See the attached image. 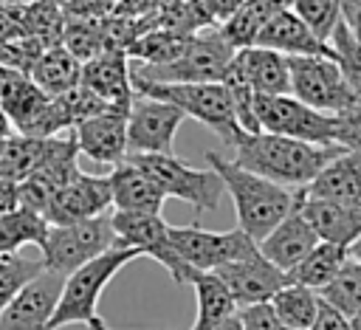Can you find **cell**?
<instances>
[{
  "label": "cell",
  "instance_id": "obj_44",
  "mask_svg": "<svg viewBox=\"0 0 361 330\" xmlns=\"http://www.w3.org/2000/svg\"><path fill=\"white\" fill-rule=\"evenodd\" d=\"M245 3L257 6V8H259L265 17H271V14L282 11V8H290V0H245Z\"/></svg>",
  "mask_w": 361,
  "mask_h": 330
},
{
  "label": "cell",
  "instance_id": "obj_45",
  "mask_svg": "<svg viewBox=\"0 0 361 330\" xmlns=\"http://www.w3.org/2000/svg\"><path fill=\"white\" fill-rule=\"evenodd\" d=\"M338 11H341V20L350 23L361 11V0H338Z\"/></svg>",
  "mask_w": 361,
  "mask_h": 330
},
{
  "label": "cell",
  "instance_id": "obj_2",
  "mask_svg": "<svg viewBox=\"0 0 361 330\" xmlns=\"http://www.w3.org/2000/svg\"><path fill=\"white\" fill-rule=\"evenodd\" d=\"M206 158L234 203L237 228L248 234L254 243H259L288 212H293L299 200V189H285L279 183H271L237 166L231 158H223L220 152H206Z\"/></svg>",
  "mask_w": 361,
  "mask_h": 330
},
{
  "label": "cell",
  "instance_id": "obj_50",
  "mask_svg": "<svg viewBox=\"0 0 361 330\" xmlns=\"http://www.w3.org/2000/svg\"><path fill=\"white\" fill-rule=\"evenodd\" d=\"M87 327H93V330H110V327H107V324H104L99 316H96V319H90V322H87Z\"/></svg>",
  "mask_w": 361,
  "mask_h": 330
},
{
  "label": "cell",
  "instance_id": "obj_30",
  "mask_svg": "<svg viewBox=\"0 0 361 330\" xmlns=\"http://www.w3.org/2000/svg\"><path fill=\"white\" fill-rule=\"evenodd\" d=\"M48 234V220L34 209H14L0 214V254H17L23 245H42Z\"/></svg>",
  "mask_w": 361,
  "mask_h": 330
},
{
  "label": "cell",
  "instance_id": "obj_46",
  "mask_svg": "<svg viewBox=\"0 0 361 330\" xmlns=\"http://www.w3.org/2000/svg\"><path fill=\"white\" fill-rule=\"evenodd\" d=\"M347 257H350L353 262H358V265H361V237H355V240L347 245Z\"/></svg>",
  "mask_w": 361,
  "mask_h": 330
},
{
  "label": "cell",
  "instance_id": "obj_15",
  "mask_svg": "<svg viewBox=\"0 0 361 330\" xmlns=\"http://www.w3.org/2000/svg\"><path fill=\"white\" fill-rule=\"evenodd\" d=\"M217 279L228 288L231 299L237 307H245V305H257V302H268L282 285H288V274L279 271L276 265H271L259 248H254L251 254L234 259V262H226L220 268H214Z\"/></svg>",
  "mask_w": 361,
  "mask_h": 330
},
{
  "label": "cell",
  "instance_id": "obj_14",
  "mask_svg": "<svg viewBox=\"0 0 361 330\" xmlns=\"http://www.w3.org/2000/svg\"><path fill=\"white\" fill-rule=\"evenodd\" d=\"M110 181L107 175H87V172H76V178H71L42 209V217L48 220V226H65V223H79V220H90L99 214H107L110 209Z\"/></svg>",
  "mask_w": 361,
  "mask_h": 330
},
{
  "label": "cell",
  "instance_id": "obj_34",
  "mask_svg": "<svg viewBox=\"0 0 361 330\" xmlns=\"http://www.w3.org/2000/svg\"><path fill=\"white\" fill-rule=\"evenodd\" d=\"M327 45L333 51V62L338 65V71L347 79L355 99L361 102V45L355 42V37H353V31L347 28L344 20H338L333 25V31L327 37Z\"/></svg>",
  "mask_w": 361,
  "mask_h": 330
},
{
  "label": "cell",
  "instance_id": "obj_54",
  "mask_svg": "<svg viewBox=\"0 0 361 330\" xmlns=\"http://www.w3.org/2000/svg\"><path fill=\"white\" fill-rule=\"evenodd\" d=\"M90 330H93V327H90Z\"/></svg>",
  "mask_w": 361,
  "mask_h": 330
},
{
  "label": "cell",
  "instance_id": "obj_10",
  "mask_svg": "<svg viewBox=\"0 0 361 330\" xmlns=\"http://www.w3.org/2000/svg\"><path fill=\"white\" fill-rule=\"evenodd\" d=\"M169 245L195 271H214L226 262H234L257 248V243L240 228L231 231H209L197 223L192 226H169Z\"/></svg>",
  "mask_w": 361,
  "mask_h": 330
},
{
  "label": "cell",
  "instance_id": "obj_51",
  "mask_svg": "<svg viewBox=\"0 0 361 330\" xmlns=\"http://www.w3.org/2000/svg\"><path fill=\"white\" fill-rule=\"evenodd\" d=\"M350 327H353V330H361V310H358L355 316H350Z\"/></svg>",
  "mask_w": 361,
  "mask_h": 330
},
{
  "label": "cell",
  "instance_id": "obj_23",
  "mask_svg": "<svg viewBox=\"0 0 361 330\" xmlns=\"http://www.w3.org/2000/svg\"><path fill=\"white\" fill-rule=\"evenodd\" d=\"M305 197H322V200H355L361 197V152L341 149L336 152L316 178L299 189Z\"/></svg>",
  "mask_w": 361,
  "mask_h": 330
},
{
  "label": "cell",
  "instance_id": "obj_48",
  "mask_svg": "<svg viewBox=\"0 0 361 330\" xmlns=\"http://www.w3.org/2000/svg\"><path fill=\"white\" fill-rule=\"evenodd\" d=\"M214 330H243V327H240V322H237V313H234V316H228L226 322H220Z\"/></svg>",
  "mask_w": 361,
  "mask_h": 330
},
{
  "label": "cell",
  "instance_id": "obj_28",
  "mask_svg": "<svg viewBox=\"0 0 361 330\" xmlns=\"http://www.w3.org/2000/svg\"><path fill=\"white\" fill-rule=\"evenodd\" d=\"M51 96H45L25 73H17L3 90H0V107L8 116L14 133H25L31 127V121L42 113V107L48 104Z\"/></svg>",
  "mask_w": 361,
  "mask_h": 330
},
{
  "label": "cell",
  "instance_id": "obj_24",
  "mask_svg": "<svg viewBox=\"0 0 361 330\" xmlns=\"http://www.w3.org/2000/svg\"><path fill=\"white\" fill-rule=\"evenodd\" d=\"M234 59L257 96L290 93V71H288L285 54H276L262 45H248V48L234 51Z\"/></svg>",
  "mask_w": 361,
  "mask_h": 330
},
{
  "label": "cell",
  "instance_id": "obj_22",
  "mask_svg": "<svg viewBox=\"0 0 361 330\" xmlns=\"http://www.w3.org/2000/svg\"><path fill=\"white\" fill-rule=\"evenodd\" d=\"M110 181V203L116 212H147V214H161L164 209V192L127 158L113 166L107 175Z\"/></svg>",
  "mask_w": 361,
  "mask_h": 330
},
{
  "label": "cell",
  "instance_id": "obj_8",
  "mask_svg": "<svg viewBox=\"0 0 361 330\" xmlns=\"http://www.w3.org/2000/svg\"><path fill=\"white\" fill-rule=\"evenodd\" d=\"M254 121L262 133L288 135L307 144H336V118L330 113H319L290 93L279 96H257L254 93Z\"/></svg>",
  "mask_w": 361,
  "mask_h": 330
},
{
  "label": "cell",
  "instance_id": "obj_13",
  "mask_svg": "<svg viewBox=\"0 0 361 330\" xmlns=\"http://www.w3.org/2000/svg\"><path fill=\"white\" fill-rule=\"evenodd\" d=\"M76 158H79V149H76L73 135H54L45 161H42L28 178H23V181L17 183L20 206L34 209V212L42 214V209L48 206V200H51L71 178H76V172H79Z\"/></svg>",
  "mask_w": 361,
  "mask_h": 330
},
{
  "label": "cell",
  "instance_id": "obj_35",
  "mask_svg": "<svg viewBox=\"0 0 361 330\" xmlns=\"http://www.w3.org/2000/svg\"><path fill=\"white\" fill-rule=\"evenodd\" d=\"M59 45L76 56L79 62L93 59L96 54L104 51V39H102V20H87V17H68L65 14V28H62V39Z\"/></svg>",
  "mask_w": 361,
  "mask_h": 330
},
{
  "label": "cell",
  "instance_id": "obj_7",
  "mask_svg": "<svg viewBox=\"0 0 361 330\" xmlns=\"http://www.w3.org/2000/svg\"><path fill=\"white\" fill-rule=\"evenodd\" d=\"M231 56H234V48L223 39L217 25H206L189 34L186 48L175 62L161 68L135 65L133 76L147 82H220Z\"/></svg>",
  "mask_w": 361,
  "mask_h": 330
},
{
  "label": "cell",
  "instance_id": "obj_11",
  "mask_svg": "<svg viewBox=\"0 0 361 330\" xmlns=\"http://www.w3.org/2000/svg\"><path fill=\"white\" fill-rule=\"evenodd\" d=\"M183 118L169 102L133 96L127 107V155H172Z\"/></svg>",
  "mask_w": 361,
  "mask_h": 330
},
{
  "label": "cell",
  "instance_id": "obj_29",
  "mask_svg": "<svg viewBox=\"0 0 361 330\" xmlns=\"http://www.w3.org/2000/svg\"><path fill=\"white\" fill-rule=\"evenodd\" d=\"M54 138V135H51ZM51 138H34V135H20V133H11L3 152H0V178H8V181H23L28 178L48 155V147H51Z\"/></svg>",
  "mask_w": 361,
  "mask_h": 330
},
{
  "label": "cell",
  "instance_id": "obj_33",
  "mask_svg": "<svg viewBox=\"0 0 361 330\" xmlns=\"http://www.w3.org/2000/svg\"><path fill=\"white\" fill-rule=\"evenodd\" d=\"M319 299L344 313L347 319L361 310V265L350 257L341 262V268L333 274V279L319 291Z\"/></svg>",
  "mask_w": 361,
  "mask_h": 330
},
{
  "label": "cell",
  "instance_id": "obj_17",
  "mask_svg": "<svg viewBox=\"0 0 361 330\" xmlns=\"http://www.w3.org/2000/svg\"><path fill=\"white\" fill-rule=\"evenodd\" d=\"M62 279L65 276L42 268V274H37L28 285H23V291L3 307L0 330H45L56 307Z\"/></svg>",
  "mask_w": 361,
  "mask_h": 330
},
{
  "label": "cell",
  "instance_id": "obj_49",
  "mask_svg": "<svg viewBox=\"0 0 361 330\" xmlns=\"http://www.w3.org/2000/svg\"><path fill=\"white\" fill-rule=\"evenodd\" d=\"M14 133V127H11V121H8V116L3 113V107H0V135H11Z\"/></svg>",
  "mask_w": 361,
  "mask_h": 330
},
{
  "label": "cell",
  "instance_id": "obj_21",
  "mask_svg": "<svg viewBox=\"0 0 361 330\" xmlns=\"http://www.w3.org/2000/svg\"><path fill=\"white\" fill-rule=\"evenodd\" d=\"M316 243H319V237H316V231L310 228V223L302 217L299 200H296L293 212H288V214L257 243V248H259V254H262L271 265H276L279 271L288 274Z\"/></svg>",
  "mask_w": 361,
  "mask_h": 330
},
{
  "label": "cell",
  "instance_id": "obj_12",
  "mask_svg": "<svg viewBox=\"0 0 361 330\" xmlns=\"http://www.w3.org/2000/svg\"><path fill=\"white\" fill-rule=\"evenodd\" d=\"M110 226L116 231V245L135 248L141 257H152L161 262L169 276L178 285H186L192 268L178 259V254L169 245V223L161 214H147V212H113Z\"/></svg>",
  "mask_w": 361,
  "mask_h": 330
},
{
  "label": "cell",
  "instance_id": "obj_16",
  "mask_svg": "<svg viewBox=\"0 0 361 330\" xmlns=\"http://www.w3.org/2000/svg\"><path fill=\"white\" fill-rule=\"evenodd\" d=\"M76 149L96 164H121L127 155V107H110L82 118L71 130Z\"/></svg>",
  "mask_w": 361,
  "mask_h": 330
},
{
  "label": "cell",
  "instance_id": "obj_41",
  "mask_svg": "<svg viewBox=\"0 0 361 330\" xmlns=\"http://www.w3.org/2000/svg\"><path fill=\"white\" fill-rule=\"evenodd\" d=\"M310 330H353V327H350V319L344 313H338L336 307H330L327 302L319 299V310H316Z\"/></svg>",
  "mask_w": 361,
  "mask_h": 330
},
{
  "label": "cell",
  "instance_id": "obj_19",
  "mask_svg": "<svg viewBox=\"0 0 361 330\" xmlns=\"http://www.w3.org/2000/svg\"><path fill=\"white\" fill-rule=\"evenodd\" d=\"M254 45L271 48L285 56H333L330 45L324 39H319L290 8L271 14L262 23V28L257 31Z\"/></svg>",
  "mask_w": 361,
  "mask_h": 330
},
{
  "label": "cell",
  "instance_id": "obj_3",
  "mask_svg": "<svg viewBox=\"0 0 361 330\" xmlns=\"http://www.w3.org/2000/svg\"><path fill=\"white\" fill-rule=\"evenodd\" d=\"M141 254L127 245H113L104 254L93 257L90 262L79 265L62 279V291L56 299V307L51 313V322L45 330H62L68 324H87L99 316V299L107 288V282L133 259Z\"/></svg>",
  "mask_w": 361,
  "mask_h": 330
},
{
  "label": "cell",
  "instance_id": "obj_38",
  "mask_svg": "<svg viewBox=\"0 0 361 330\" xmlns=\"http://www.w3.org/2000/svg\"><path fill=\"white\" fill-rule=\"evenodd\" d=\"M45 51V45L39 39H34L31 34L25 31H17L6 39H0V65L11 68V71H20L28 76L31 65L37 62V56Z\"/></svg>",
  "mask_w": 361,
  "mask_h": 330
},
{
  "label": "cell",
  "instance_id": "obj_52",
  "mask_svg": "<svg viewBox=\"0 0 361 330\" xmlns=\"http://www.w3.org/2000/svg\"><path fill=\"white\" fill-rule=\"evenodd\" d=\"M6 141H8V135H0V152H3V147H6Z\"/></svg>",
  "mask_w": 361,
  "mask_h": 330
},
{
  "label": "cell",
  "instance_id": "obj_20",
  "mask_svg": "<svg viewBox=\"0 0 361 330\" xmlns=\"http://www.w3.org/2000/svg\"><path fill=\"white\" fill-rule=\"evenodd\" d=\"M133 62L121 51H102L93 59L82 62L79 82L90 87L102 102L113 107H130L133 102Z\"/></svg>",
  "mask_w": 361,
  "mask_h": 330
},
{
  "label": "cell",
  "instance_id": "obj_39",
  "mask_svg": "<svg viewBox=\"0 0 361 330\" xmlns=\"http://www.w3.org/2000/svg\"><path fill=\"white\" fill-rule=\"evenodd\" d=\"M336 144L341 149H355L361 152V102L336 113Z\"/></svg>",
  "mask_w": 361,
  "mask_h": 330
},
{
  "label": "cell",
  "instance_id": "obj_27",
  "mask_svg": "<svg viewBox=\"0 0 361 330\" xmlns=\"http://www.w3.org/2000/svg\"><path fill=\"white\" fill-rule=\"evenodd\" d=\"M344 259H347V248H344V245L319 240V243L288 271V279L319 293V291L333 279V274L341 268Z\"/></svg>",
  "mask_w": 361,
  "mask_h": 330
},
{
  "label": "cell",
  "instance_id": "obj_26",
  "mask_svg": "<svg viewBox=\"0 0 361 330\" xmlns=\"http://www.w3.org/2000/svg\"><path fill=\"white\" fill-rule=\"evenodd\" d=\"M79 76H82V62L76 56H71L62 45L45 48L28 71V79L45 96H59V93L71 90L73 85H79Z\"/></svg>",
  "mask_w": 361,
  "mask_h": 330
},
{
  "label": "cell",
  "instance_id": "obj_31",
  "mask_svg": "<svg viewBox=\"0 0 361 330\" xmlns=\"http://www.w3.org/2000/svg\"><path fill=\"white\" fill-rule=\"evenodd\" d=\"M268 305L274 307V313L288 330H310L319 310V293L305 285L288 282L268 299Z\"/></svg>",
  "mask_w": 361,
  "mask_h": 330
},
{
  "label": "cell",
  "instance_id": "obj_47",
  "mask_svg": "<svg viewBox=\"0 0 361 330\" xmlns=\"http://www.w3.org/2000/svg\"><path fill=\"white\" fill-rule=\"evenodd\" d=\"M347 28L353 31V37H355V42L361 45V11H358V14H355V17H353V20L347 23Z\"/></svg>",
  "mask_w": 361,
  "mask_h": 330
},
{
  "label": "cell",
  "instance_id": "obj_32",
  "mask_svg": "<svg viewBox=\"0 0 361 330\" xmlns=\"http://www.w3.org/2000/svg\"><path fill=\"white\" fill-rule=\"evenodd\" d=\"M17 20L25 34L39 39L45 48L59 45L65 28V11L59 0H28L17 6Z\"/></svg>",
  "mask_w": 361,
  "mask_h": 330
},
{
  "label": "cell",
  "instance_id": "obj_5",
  "mask_svg": "<svg viewBox=\"0 0 361 330\" xmlns=\"http://www.w3.org/2000/svg\"><path fill=\"white\" fill-rule=\"evenodd\" d=\"M130 164H135L161 192L164 197H178L183 203H192L197 214L214 212L220 206V197L226 195L223 181L212 166L195 169L186 161L172 155H124Z\"/></svg>",
  "mask_w": 361,
  "mask_h": 330
},
{
  "label": "cell",
  "instance_id": "obj_4",
  "mask_svg": "<svg viewBox=\"0 0 361 330\" xmlns=\"http://www.w3.org/2000/svg\"><path fill=\"white\" fill-rule=\"evenodd\" d=\"M133 93L175 104L186 118L200 121L228 147L243 135L231 99L220 82H147L133 76Z\"/></svg>",
  "mask_w": 361,
  "mask_h": 330
},
{
  "label": "cell",
  "instance_id": "obj_9",
  "mask_svg": "<svg viewBox=\"0 0 361 330\" xmlns=\"http://www.w3.org/2000/svg\"><path fill=\"white\" fill-rule=\"evenodd\" d=\"M290 96L319 113H341L358 104L333 56H288Z\"/></svg>",
  "mask_w": 361,
  "mask_h": 330
},
{
  "label": "cell",
  "instance_id": "obj_40",
  "mask_svg": "<svg viewBox=\"0 0 361 330\" xmlns=\"http://www.w3.org/2000/svg\"><path fill=\"white\" fill-rule=\"evenodd\" d=\"M237 322H240L243 330H288L268 302L237 307Z\"/></svg>",
  "mask_w": 361,
  "mask_h": 330
},
{
  "label": "cell",
  "instance_id": "obj_1",
  "mask_svg": "<svg viewBox=\"0 0 361 330\" xmlns=\"http://www.w3.org/2000/svg\"><path fill=\"white\" fill-rule=\"evenodd\" d=\"M234 164L285 189H305L316 172L341 152L338 144H307L274 133H243L234 144Z\"/></svg>",
  "mask_w": 361,
  "mask_h": 330
},
{
  "label": "cell",
  "instance_id": "obj_36",
  "mask_svg": "<svg viewBox=\"0 0 361 330\" xmlns=\"http://www.w3.org/2000/svg\"><path fill=\"white\" fill-rule=\"evenodd\" d=\"M37 274H42V259H28L20 254H0V313L23 291V285H28Z\"/></svg>",
  "mask_w": 361,
  "mask_h": 330
},
{
  "label": "cell",
  "instance_id": "obj_43",
  "mask_svg": "<svg viewBox=\"0 0 361 330\" xmlns=\"http://www.w3.org/2000/svg\"><path fill=\"white\" fill-rule=\"evenodd\" d=\"M20 209V192H17V181L0 178V214H8Z\"/></svg>",
  "mask_w": 361,
  "mask_h": 330
},
{
  "label": "cell",
  "instance_id": "obj_42",
  "mask_svg": "<svg viewBox=\"0 0 361 330\" xmlns=\"http://www.w3.org/2000/svg\"><path fill=\"white\" fill-rule=\"evenodd\" d=\"M243 3L245 0H200V6L206 8V14H209V20L214 25H220L226 17H231Z\"/></svg>",
  "mask_w": 361,
  "mask_h": 330
},
{
  "label": "cell",
  "instance_id": "obj_53",
  "mask_svg": "<svg viewBox=\"0 0 361 330\" xmlns=\"http://www.w3.org/2000/svg\"><path fill=\"white\" fill-rule=\"evenodd\" d=\"M59 3H65V0H59Z\"/></svg>",
  "mask_w": 361,
  "mask_h": 330
},
{
  "label": "cell",
  "instance_id": "obj_18",
  "mask_svg": "<svg viewBox=\"0 0 361 330\" xmlns=\"http://www.w3.org/2000/svg\"><path fill=\"white\" fill-rule=\"evenodd\" d=\"M299 212L310 223L319 240L350 245L355 237H361V197L355 200H322V197H305L299 192Z\"/></svg>",
  "mask_w": 361,
  "mask_h": 330
},
{
  "label": "cell",
  "instance_id": "obj_6",
  "mask_svg": "<svg viewBox=\"0 0 361 330\" xmlns=\"http://www.w3.org/2000/svg\"><path fill=\"white\" fill-rule=\"evenodd\" d=\"M116 245V231L110 226V214H99L79 223L65 226H48L42 251V268L59 276H68L79 265L90 262L93 257L104 254Z\"/></svg>",
  "mask_w": 361,
  "mask_h": 330
},
{
  "label": "cell",
  "instance_id": "obj_37",
  "mask_svg": "<svg viewBox=\"0 0 361 330\" xmlns=\"http://www.w3.org/2000/svg\"><path fill=\"white\" fill-rule=\"evenodd\" d=\"M290 11L324 42H327L333 25L341 20L338 0H290Z\"/></svg>",
  "mask_w": 361,
  "mask_h": 330
},
{
  "label": "cell",
  "instance_id": "obj_25",
  "mask_svg": "<svg viewBox=\"0 0 361 330\" xmlns=\"http://www.w3.org/2000/svg\"><path fill=\"white\" fill-rule=\"evenodd\" d=\"M186 285H192L195 302H197V316H195L192 330H214L220 322H226L228 316L237 313V305H234L228 288L217 279L214 271H195L192 268Z\"/></svg>",
  "mask_w": 361,
  "mask_h": 330
}]
</instances>
